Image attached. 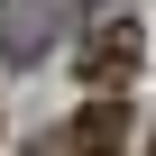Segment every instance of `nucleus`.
<instances>
[{"instance_id": "1", "label": "nucleus", "mask_w": 156, "mask_h": 156, "mask_svg": "<svg viewBox=\"0 0 156 156\" xmlns=\"http://www.w3.org/2000/svg\"><path fill=\"white\" fill-rule=\"evenodd\" d=\"M129 73H138V19H101L83 37V83H92V101H119Z\"/></svg>"}, {"instance_id": "2", "label": "nucleus", "mask_w": 156, "mask_h": 156, "mask_svg": "<svg viewBox=\"0 0 156 156\" xmlns=\"http://www.w3.org/2000/svg\"><path fill=\"white\" fill-rule=\"evenodd\" d=\"M64 147L73 156H129V101H83L73 129H64Z\"/></svg>"}, {"instance_id": "3", "label": "nucleus", "mask_w": 156, "mask_h": 156, "mask_svg": "<svg viewBox=\"0 0 156 156\" xmlns=\"http://www.w3.org/2000/svg\"><path fill=\"white\" fill-rule=\"evenodd\" d=\"M46 28H55V9H46V0H0V55H37L46 46Z\"/></svg>"}, {"instance_id": "4", "label": "nucleus", "mask_w": 156, "mask_h": 156, "mask_svg": "<svg viewBox=\"0 0 156 156\" xmlns=\"http://www.w3.org/2000/svg\"><path fill=\"white\" fill-rule=\"evenodd\" d=\"M28 156H73V147H64V129H46V138H37Z\"/></svg>"}, {"instance_id": "5", "label": "nucleus", "mask_w": 156, "mask_h": 156, "mask_svg": "<svg viewBox=\"0 0 156 156\" xmlns=\"http://www.w3.org/2000/svg\"><path fill=\"white\" fill-rule=\"evenodd\" d=\"M147 156H156V147H147Z\"/></svg>"}]
</instances>
